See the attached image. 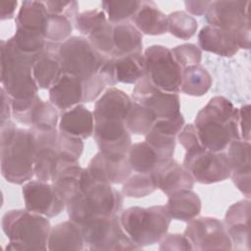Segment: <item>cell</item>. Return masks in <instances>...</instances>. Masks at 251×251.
Listing matches in <instances>:
<instances>
[{"mask_svg": "<svg viewBox=\"0 0 251 251\" xmlns=\"http://www.w3.org/2000/svg\"><path fill=\"white\" fill-rule=\"evenodd\" d=\"M201 145L212 152H223L233 140L240 139L238 108L224 96H214L196 115Z\"/></svg>", "mask_w": 251, "mask_h": 251, "instance_id": "6da1fadb", "label": "cell"}, {"mask_svg": "<svg viewBox=\"0 0 251 251\" xmlns=\"http://www.w3.org/2000/svg\"><path fill=\"white\" fill-rule=\"evenodd\" d=\"M4 234L9 240L5 250H46L51 230L48 218L26 209L7 211L1 221Z\"/></svg>", "mask_w": 251, "mask_h": 251, "instance_id": "7a4b0ae2", "label": "cell"}, {"mask_svg": "<svg viewBox=\"0 0 251 251\" xmlns=\"http://www.w3.org/2000/svg\"><path fill=\"white\" fill-rule=\"evenodd\" d=\"M38 56L22 52L10 37L1 41V84L11 99H28L38 95L32 67Z\"/></svg>", "mask_w": 251, "mask_h": 251, "instance_id": "3957f363", "label": "cell"}, {"mask_svg": "<svg viewBox=\"0 0 251 251\" xmlns=\"http://www.w3.org/2000/svg\"><path fill=\"white\" fill-rule=\"evenodd\" d=\"M172 218L166 205L130 207L120 214L125 232L140 248L158 243L168 232Z\"/></svg>", "mask_w": 251, "mask_h": 251, "instance_id": "277c9868", "label": "cell"}, {"mask_svg": "<svg viewBox=\"0 0 251 251\" xmlns=\"http://www.w3.org/2000/svg\"><path fill=\"white\" fill-rule=\"evenodd\" d=\"M1 175L7 182L21 185L34 176L35 137L29 128H18L10 141L0 144Z\"/></svg>", "mask_w": 251, "mask_h": 251, "instance_id": "5b68a950", "label": "cell"}, {"mask_svg": "<svg viewBox=\"0 0 251 251\" xmlns=\"http://www.w3.org/2000/svg\"><path fill=\"white\" fill-rule=\"evenodd\" d=\"M123 193L109 183L94 182L82 197L66 206L69 219L79 226L95 217H108L121 214Z\"/></svg>", "mask_w": 251, "mask_h": 251, "instance_id": "8992f818", "label": "cell"}, {"mask_svg": "<svg viewBox=\"0 0 251 251\" xmlns=\"http://www.w3.org/2000/svg\"><path fill=\"white\" fill-rule=\"evenodd\" d=\"M84 246L93 251L139 250L125 232L120 222V216L95 217L80 226Z\"/></svg>", "mask_w": 251, "mask_h": 251, "instance_id": "52a82bcc", "label": "cell"}, {"mask_svg": "<svg viewBox=\"0 0 251 251\" xmlns=\"http://www.w3.org/2000/svg\"><path fill=\"white\" fill-rule=\"evenodd\" d=\"M63 74L84 81L97 75L108 59L96 51L86 37L71 36L61 43L59 50Z\"/></svg>", "mask_w": 251, "mask_h": 251, "instance_id": "ba28073f", "label": "cell"}, {"mask_svg": "<svg viewBox=\"0 0 251 251\" xmlns=\"http://www.w3.org/2000/svg\"><path fill=\"white\" fill-rule=\"evenodd\" d=\"M146 76L159 89L178 93L182 82V69L173 56L171 49L155 44L144 51Z\"/></svg>", "mask_w": 251, "mask_h": 251, "instance_id": "9c48e42d", "label": "cell"}, {"mask_svg": "<svg viewBox=\"0 0 251 251\" xmlns=\"http://www.w3.org/2000/svg\"><path fill=\"white\" fill-rule=\"evenodd\" d=\"M182 166L190 173L194 181L202 184L224 181L231 173L226 153L212 152L202 145L185 151Z\"/></svg>", "mask_w": 251, "mask_h": 251, "instance_id": "30bf717a", "label": "cell"}, {"mask_svg": "<svg viewBox=\"0 0 251 251\" xmlns=\"http://www.w3.org/2000/svg\"><path fill=\"white\" fill-rule=\"evenodd\" d=\"M193 250H231L232 242L225 224L212 217H196L188 222L184 233Z\"/></svg>", "mask_w": 251, "mask_h": 251, "instance_id": "8fae6325", "label": "cell"}, {"mask_svg": "<svg viewBox=\"0 0 251 251\" xmlns=\"http://www.w3.org/2000/svg\"><path fill=\"white\" fill-rule=\"evenodd\" d=\"M35 137L36 152L34 159V176L41 181H51L67 166L58 150V128L37 129L29 127Z\"/></svg>", "mask_w": 251, "mask_h": 251, "instance_id": "7c38bea8", "label": "cell"}, {"mask_svg": "<svg viewBox=\"0 0 251 251\" xmlns=\"http://www.w3.org/2000/svg\"><path fill=\"white\" fill-rule=\"evenodd\" d=\"M131 99L149 109L155 115L156 120L172 119L181 114L177 93H170L159 89L151 83L146 75L135 83Z\"/></svg>", "mask_w": 251, "mask_h": 251, "instance_id": "4fadbf2b", "label": "cell"}, {"mask_svg": "<svg viewBox=\"0 0 251 251\" xmlns=\"http://www.w3.org/2000/svg\"><path fill=\"white\" fill-rule=\"evenodd\" d=\"M250 1H211L205 14L209 25L242 32L250 31Z\"/></svg>", "mask_w": 251, "mask_h": 251, "instance_id": "5bb4252c", "label": "cell"}, {"mask_svg": "<svg viewBox=\"0 0 251 251\" xmlns=\"http://www.w3.org/2000/svg\"><path fill=\"white\" fill-rule=\"evenodd\" d=\"M197 39L201 50L222 57H232L239 49L250 48V31L234 32L209 25L200 29Z\"/></svg>", "mask_w": 251, "mask_h": 251, "instance_id": "9a60e30c", "label": "cell"}, {"mask_svg": "<svg viewBox=\"0 0 251 251\" xmlns=\"http://www.w3.org/2000/svg\"><path fill=\"white\" fill-rule=\"evenodd\" d=\"M22 193L25 209L46 218H54L66 208L52 183L29 180L23 185Z\"/></svg>", "mask_w": 251, "mask_h": 251, "instance_id": "2e32d148", "label": "cell"}, {"mask_svg": "<svg viewBox=\"0 0 251 251\" xmlns=\"http://www.w3.org/2000/svg\"><path fill=\"white\" fill-rule=\"evenodd\" d=\"M93 138L99 151L109 157H124L131 146L130 132L123 121L95 122Z\"/></svg>", "mask_w": 251, "mask_h": 251, "instance_id": "e0dca14e", "label": "cell"}, {"mask_svg": "<svg viewBox=\"0 0 251 251\" xmlns=\"http://www.w3.org/2000/svg\"><path fill=\"white\" fill-rule=\"evenodd\" d=\"M96 180L86 168L79 164L72 165L61 170L51 180L57 193L68 206L83 196L87 188Z\"/></svg>", "mask_w": 251, "mask_h": 251, "instance_id": "ac0fdd59", "label": "cell"}, {"mask_svg": "<svg viewBox=\"0 0 251 251\" xmlns=\"http://www.w3.org/2000/svg\"><path fill=\"white\" fill-rule=\"evenodd\" d=\"M86 169L96 181L109 184H123L132 173L127 155L109 157L100 151L89 161Z\"/></svg>", "mask_w": 251, "mask_h": 251, "instance_id": "d6986e66", "label": "cell"}, {"mask_svg": "<svg viewBox=\"0 0 251 251\" xmlns=\"http://www.w3.org/2000/svg\"><path fill=\"white\" fill-rule=\"evenodd\" d=\"M227 158L231 173L230 178L237 189L250 198L251 191V169H250V142L237 139L229 143Z\"/></svg>", "mask_w": 251, "mask_h": 251, "instance_id": "ffe728a7", "label": "cell"}, {"mask_svg": "<svg viewBox=\"0 0 251 251\" xmlns=\"http://www.w3.org/2000/svg\"><path fill=\"white\" fill-rule=\"evenodd\" d=\"M152 175L157 188L167 196L181 190L192 189L195 182L190 173L174 157L164 160Z\"/></svg>", "mask_w": 251, "mask_h": 251, "instance_id": "44dd1931", "label": "cell"}, {"mask_svg": "<svg viewBox=\"0 0 251 251\" xmlns=\"http://www.w3.org/2000/svg\"><path fill=\"white\" fill-rule=\"evenodd\" d=\"M250 200L237 201L229 206L225 216V226L232 242V249L249 250Z\"/></svg>", "mask_w": 251, "mask_h": 251, "instance_id": "7402d4cb", "label": "cell"}, {"mask_svg": "<svg viewBox=\"0 0 251 251\" xmlns=\"http://www.w3.org/2000/svg\"><path fill=\"white\" fill-rule=\"evenodd\" d=\"M60 46V43L47 40L44 50L33 64L32 75L39 89H49L63 74L59 57Z\"/></svg>", "mask_w": 251, "mask_h": 251, "instance_id": "603a6c76", "label": "cell"}, {"mask_svg": "<svg viewBox=\"0 0 251 251\" xmlns=\"http://www.w3.org/2000/svg\"><path fill=\"white\" fill-rule=\"evenodd\" d=\"M132 99L123 90L110 87L95 102L94 122L123 121L125 122L131 107Z\"/></svg>", "mask_w": 251, "mask_h": 251, "instance_id": "cb8c5ba5", "label": "cell"}, {"mask_svg": "<svg viewBox=\"0 0 251 251\" xmlns=\"http://www.w3.org/2000/svg\"><path fill=\"white\" fill-rule=\"evenodd\" d=\"M82 101V81L74 75L62 74L49 88V102L62 112L81 104Z\"/></svg>", "mask_w": 251, "mask_h": 251, "instance_id": "d4e9b609", "label": "cell"}, {"mask_svg": "<svg viewBox=\"0 0 251 251\" xmlns=\"http://www.w3.org/2000/svg\"><path fill=\"white\" fill-rule=\"evenodd\" d=\"M93 112L83 104H78L65 112H62L58 124V130L71 136L87 139L94 132Z\"/></svg>", "mask_w": 251, "mask_h": 251, "instance_id": "484cf974", "label": "cell"}, {"mask_svg": "<svg viewBox=\"0 0 251 251\" xmlns=\"http://www.w3.org/2000/svg\"><path fill=\"white\" fill-rule=\"evenodd\" d=\"M130 23L146 35H162L168 32L167 16L158 9L153 1H140L136 13Z\"/></svg>", "mask_w": 251, "mask_h": 251, "instance_id": "4316f807", "label": "cell"}, {"mask_svg": "<svg viewBox=\"0 0 251 251\" xmlns=\"http://www.w3.org/2000/svg\"><path fill=\"white\" fill-rule=\"evenodd\" d=\"M84 248V238L81 227L72 220L60 223L51 227L47 249L54 250H75Z\"/></svg>", "mask_w": 251, "mask_h": 251, "instance_id": "83f0119b", "label": "cell"}, {"mask_svg": "<svg viewBox=\"0 0 251 251\" xmlns=\"http://www.w3.org/2000/svg\"><path fill=\"white\" fill-rule=\"evenodd\" d=\"M142 33L130 23V21L114 25V49L111 58H119L129 54L142 53Z\"/></svg>", "mask_w": 251, "mask_h": 251, "instance_id": "f1b7e54d", "label": "cell"}, {"mask_svg": "<svg viewBox=\"0 0 251 251\" xmlns=\"http://www.w3.org/2000/svg\"><path fill=\"white\" fill-rule=\"evenodd\" d=\"M49 16L50 14L44 2L34 0L23 1L15 19L16 27L39 32L44 35Z\"/></svg>", "mask_w": 251, "mask_h": 251, "instance_id": "f546056e", "label": "cell"}, {"mask_svg": "<svg viewBox=\"0 0 251 251\" xmlns=\"http://www.w3.org/2000/svg\"><path fill=\"white\" fill-rule=\"evenodd\" d=\"M166 207L172 219L188 223L200 215L202 205L198 194L186 189L168 196Z\"/></svg>", "mask_w": 251, "mask_h": 251, "instance_id": "4dcf8cb0", "label": "cell"}, {"mask_svg": "<svg viewBox=\"0 0 251 251\" xmlns=\"http://www.w3.org/2000/svg\"><path fill=\"white\" fill-rule=\"evenodd\" d=\"M111 60L114 76L118 83L135 84L146 75L145 58L142 53L111 58Z\"/></svg>", "mask_w": 251, "mask_h": 251, "instance_id": "1f68e13d", "label": "cell"}, {"mask_svg": "<svg viewBox=\"0 0 251 251\" xmlns=\"http://www.w3.org/2000/svg\"><path fill=\"white\" fill-rule=\"evenodd\" d=\"M127 158L132 171L140 174H152L164 160H167L146 141L131 144Z\"/></svg>", "mask_w": 251, "mask_h": 251, "instance_id": "d6a6232c", "label": "cell"}, {"mask_svg": "<svg viewBox=\"0 0 251 251\" xmlns=\"http://www.w3.org/2000/svg\"><path fill=\"white\" fill-rule=\"evenodd\" d=\"M210 73L200 65L190 66L182 71L180 91L189 96L200 97L208 92L212 86Z\"/></svg>", "mask_w": 251, "mask_h": 251, "instance_id": "836d02e7", "label": "cell"}, {"mask_svg": "<svg viewBox=\"0 0 251 251\" xmlns=\"http://www.w3.org/2000/svg\"><path fill=\"white\" fill-rule=\"evenodd\" d=\"M156 121L155 115L147 108L132 101L125 120L127 130L135 135H146Z\"/></svg>", "mask_w": 251, "mask_h": 251, "instance_id": "e575fe53", "label": "cell"}, {"mask_svg": "<svg viewBox=\"0 0 251 251\" xmlns=\"http://www.w3.org/2000/svg\"><path fill=\"white\" fill-rule=\"evenodd\" d=\"M168 31L176 38L189 39L197 31V21L184 11H176L167 16Z\"/></svg>", "mask_w": 251, "mask_h": 251, "instance_id": "d590c367", "label": "cell"}, {"mask_svg": "<svg viewBox=\"0 0 251 251\" xmlns=\"http://www.w3.org/2000/svg\"><path fill=\"white\" fill-rule=\"evenodd\" d=\"M102 10L105 12L108 22L112 25L130 21L139 8L140 1H102Z\"/></svg>", "mask_w": 251, "mask_h": 251, "instance_id": "8d00e7d4", "label": "cell"}, {"mask_svg": "<svg viewBox=\"0 0 251 251\" xmlns=\"http://www.w3.org/2000/svg\"><path fill=\"white\" fill-rule=\"evenodd\" d=\"M157 189L156 181L152 174H135L130 176L123 183L122 193L129 198L145 197Z\"/></svg>", "mask_w": 251, "mask_h": 251, "instance_id": "74e56055", "label": "cell"}, {"mask_svg": "<svg viewBox=\"0 0 251 251\" xmlns=\"http://www.w3.org/2000/svg\"><path fill=\"white\" fill-rule=\"evenodd\" d=\"M59 120L58 109L49 101L40 99L32 112L31 125L29 127L37 129H55L58 128Z\"/></svg>", "mask_w": 251, "mask_h": 251, "instance_id": "f35d334b", "label": "cell"}, {"mask_svg": "<svg viewBox=\"0 0 251 251\" xmlns=\"http://www.w3.org/2000/svg\"><path fill=\"white\" fill-rule=\"evenodd\" d=\"M11 38L18 49L33 56H38L44 50L47 41L45 36L39 32L28 31L19 27H16V32Z\"/></svg>", "mask_w": 251, "mask_h": 251, "instance_id": "ab89813d", "label": "cell"}, {"mask_svg": "<svg viewBox=\"0 0 251 251\" xmlns=\"http://www.w3.org/2000/svg\"><path fill=\"white\" fill-rule=\"evenodd\" d=\"M83 147L82 139L61 131L58 132V150L62 160L67 166L78 164V160L83 152Z\"/></svg>", "mask_w": 251, "mask_h": 251, "instance_id": "60d3db41", "label": "cell"}, {"mask_svg": "<svg viewBox=\"0 0 251 251\" xmlns=\"http://www.w3.org/2000/svg\"><path fill=\"white\" fill-rule=\"evenodd\" d=\"M145 141L148 142L163 159H169L174 157L176 135L153 127L145 135Z\"/></svg>", "mask_w": 251, "mask_h": 251, "instance_id": "b9f144b4", "label": "cell"}, {"mask_svg": "<svg viewBox=\"0 0 251 251\" xmlns=\"http://www.w3.org/2000/svg\"><path fill=\"white\" fill-rule=\"evenodd\" d=\"M73 25L65 16L50 15L44 36L48 41L61 44L71 37Z\"/></svg>", "mask_w": 251, "mask_h": 251, "instance_id": "7bdbcfd3", "label": "cell"}, {"mask_svg": "<svg viewBox=\"0 0 251 251\" xmlns=\"http://www.w3.org/2000/svg\"><path fill=\"white\" fill-rule=\"evenodd\" d=\"M113 26L114 25L107 22L95 28L86 37L92 47L101 55L107 58H111L114 49Z\"/></svg>", "mask_w": 251, "mask_h": 251, "instance_id": "ee69618b", "label": "cell"}, {"mask_svg": "<svg viewBox=\"0 0 251 251\" xmlns=\"http://www.w3.org/2000/svg\"><path fill=\"white\" fill-rule=\"evenodd\" d=\"M108 22L107 16L102 9L87 10L79 13L75 20V27L86 37L98 26Z\"/></svg>", "mask_w": 251, "mask_h": 251, "instance_id": "f6af8a7d", "label": "cell"}, {"mask_svg": "<svg viewBox=\"0 0 251 251\" xmlns=\"http://www.w3.org/2000/svg\"><path fill=\"white\" fill-rule=\"evenodd\" d=\"M174 58L179 65V67L184 70L187 67L200 65L202 58L201 49L192 43H185L177 45L171 49Z\"/></svg>", "mask_w": 251, "mask_h": 251, "instance_id": "bcb514c9", "label": "cell"}, {"mask_svg": "<svg viewBox=\"0 0 251 251\" xmlns=\"http://www.w3.org/2000/svg\"><path fill=\"white\" fill-rule=\"evenodd\" d=\"M50 15H61L68 18L73 24L78 13V3L76 1H57L50 0L44 2Z\"/></svg>", "mask_w": 251, "mask_h": 251, "instance_id": "7dc6e473", "label": "cell"}, {"mask_svg": "<svg viewBox=\"0 0 251 251\" xmlns=\"http://www.w3.org/2000/svg\"><path fill=\"white\" fill-rule=\"evenodd\" d=\"M159 249L161 251H188L193 250L192 245L184 234L166 233L159 241Z\"/></svg>", "mask_w": 251, "mask_h": 251, "instance_id": "c3c4849f", "label": "cell"}, {"mask_svg": "<svg viewBox=\"0 0 251 251\" xmlns=\"http://www.w3.org/2000/svg\"><path fill=\"white\" fill-rule=\"evenodd\" d=\"M106 86H107V83L99 73L94 76L82 81V89H83L82 103H90L96 100L100 96L102 91L106 88Z\"/></svg>", "mask_w": 251, "mask_h": 251, "instance_id": "681fc988", "label": "cell"}, {"mask_svg": "<svg viewBox=\"0 0 251 251\" xmlns=\"http://www.w3.org/2000/svg\"><path fill=\"white\" fill-rule=\"evenodd\" d=\"M176 137L180 145L185 149V151L201 146L196 127L192 124L183 126Z\"/></svg>", "mask_w": 251, "mask_h": 251, "instance_id": "f907efd6", "label": "cell"}, {"mask_svg": "<svg viewBox=\"0 0 251 251\" xmlns=\"http://www.w3.org/2000/svg\"><path fill=\"white\" fill-rule=\"evenodd\" d=\"M238 128L240 139L250 142V105H243L238 109Z\"/></svg>", "mask_w": 251, "mask_h": 251, "instance_id": "816d5d0a", "label": "cell"}, {"mask_svg": "<svg viewBox=\"0 0 251 251\" xmlns=\"http://www.w3.org/2000/svg\"><path fill=\"white\" fill-rule=\"evenodd\" d=\"M1 94V106H0V124H4L7 121L11 120L12 116V107H11V98L3 87L0 90Z\"/></svg>", "mask_w": 251, "mask_h": 251, "instance_id": "f5cc1de1", "label": "cell"}, {"mask_svg": "<svg viewBox=\"0 0 251 251\" xmlns=\"http://www.w3.org/2000/svg\"><path fill=\"white\" fill-rule=\"evenodd\" d=\"M211 1H184L185 9L188 13L194 16H205Z\"/></svg>", "mask_w": 251, "mask_h": 251, "instance_id": "db71d44e", "label": "cell"}, {"mask_svg": "<svg viewBox=\"0 0 251 251\" xmlns=\"http://www.w3.org/2000/svg\"><path fill=\"white\" fill-rule=\"evenodd\" d=\"M18 1H0V19L1 21L10 20L14 18L16 9L18 7Z\"/></svg>", "mask_w": 251, "mask_h": 251, "instance_id": "11a10c76", "label": "cell"}]
</instances>
